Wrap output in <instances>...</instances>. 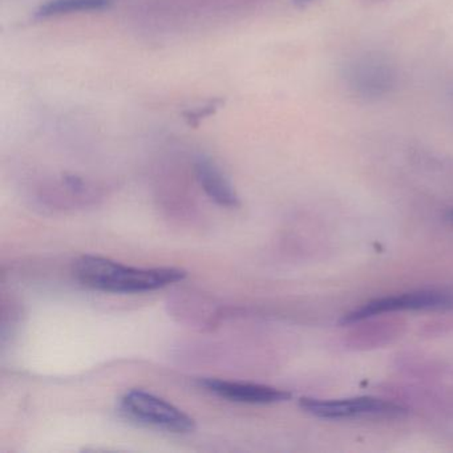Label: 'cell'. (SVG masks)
Returning a JSON list of instances; mask_svg holds the SVG:
<instances>
[{
	"instance_id": "obj_5",
	"label": "cell",
	"mask_w": 453,
	"mask_h": 453,
	"mask_svg": "<svg viewBox=\"0 0 453 453\" xmlns=\"http://www.w3.org/2000/svg\"><path fill=\"white\" fill-rule=\"evenodd\" d=\"M302 410L317 418H343L354 416H397L405 413L404 408L378 397L362 396L343 400H319L303 397L299 402Z\"/></svg>"
},
{
	"instance_id": "obj_9",
	"label": "cell",
	"mask_w": 453,
	"mask_h": 453,
	"mask_svg": "<svg viewBox=\"0 0 453 453\" xmlns=\"http://www.w3.org/2000/svg\"><path fill=\"white\" fill-rule=\"evenodd\" d=\"M221 104V100H213V102L209 103L208 105L196 108V110L193 111L190 110L189 112L185 113V120H187L190 126H197L201 120L213 115Z\"/></svg>"
},
{
	"instance_id": "obj_11",
	"label": "cell",
	"mask_w": 453,
	"mask_h": 453,
	"mask_svg": "<svg viewBox=\"0 0 453 453\" xmlns=\"http://www.w3.org/2000/svg\"><path fill=\"white\" fill-rule=\"evenodd\" d=\"M312 0H294V4L298 6H306V4H311Z\"/></svg>"
},
{
	"instance_id": "obj_8",
	"label": "cell",
	"mask_w": 453,
	"mask_h": 453,
	"mask_svg": "<svg viewBox=\"0 0 453 453\" xmlns=\"http://www.w3.org/2000/svg\"><path fill=\"white\" fill-rule=\"evenodd\" d=\"M112 4V0H50L42 4L36 17L51 18L81 12H97Z\"/></svg>"
},
{
	"instance_id": "obj_12",
	"label": "cell",
	"mask_w": 453,
	"mask_h": 453,
	"mask_svg": "<svg viewBox=\"0 0 453 453\" xmlns=\"http://www.w3.org/2000/svg\"><path fill=\"white\" fill-rule=\"evenodd\" d=\"M448 219H453V211H449V214H448Z\"/></svg>"
},
{
	"instance_id": "obj_6",
	"label": "cell",
	"mask_w": 453,
	"mask_h": 453,
	"mask_svg": "<svg viewBox=\"0 0 453 453\" xmlns=\"http://www.w3.org/2000/svg\"><path fill=\"white\" fill-rule=\"evenodd\" d=\"M200 386L222 399L246 404H275L291 399L290 392L264 384L209 378L201 379Z\"/></svg>"
},
{
	"instance_id": "obj_3",
	"label": "cell",
	"mask_w": 453,
	"mask_h": 453,
	"mask_svg": "<svg viewBox=\"0 0 453 453\" xmlns=\"http://www.w3.org/2000/svg\"><path fill=\"white\" fill-rule=\"evenodd\" d=\"M344 83L357 99L376 102L389 96L396 88V67L383 55L365 54L347 65Z\"/></svg>"
},
{
	"instance_id": "obj_7",
	"label": "cell",
	"mask_w": 453,
	"mask_h": 453,
	"mask_svg": "<svg viewBox=\"0 0 453 453\" xmlns=\"http://www.w3.org/2000/svg\"><path fill=\"white\" fill-rule=\"evenodd\" d=\"M196 176L211 201L225 208L240 206L237 192L216 164L201 158L196 163Z\"/></svg>"
},
{
	"instance_id": "obj_1",
	"label": "cell",
	"mask_w": 453,
	"mask_h": 453,
	"mask_svg": "<svg viewBox=\"0 0 453 453\" xmlns=\"http://www.w3.org/2000/svg\"><path fill=\"white\" fill-rule=\"evenodd\" d=\"M73 277L86 288L113 294L160 290L181 282L187 272L179 267H134L97 256H83L73 264Z\"/></svg>"
},
{
	"instance_id": "obj_4",
	"label": "cell",
	"mask_w": 453,
	"mask_h": 453,
	"mask_svg": "<svg viewBox=\"0 0 453 453\" xmlns=\"http://www.w3.org/2000/svg\"><path fill=\"white\" fill-rule=\"evenodd\" d=\"M453 309V294L444 291L421 290L402 296H384L373 299L354 311L344 315L342 325H351L375 315L386 312L402 311V310H448Z\"/></svg>"
},
{
	"instance_id": "obj_2",
	"label": "cell",
	"mask_w": 453,
	"mask_h": 453,
	"mask_svg": "<svg viewBox=\"0 0 453 453\" xmlns=\"http://www.w3.org/2000/svg\"><path fill=\"white\" fill-rule=\"evenodd\" d=\"M121 413L142 426L172 434H192L196 421L176 405L144 389H131L119 403Z\"/></svg>"
},
{
	"instance_id": "obj_10",
	"label": "cell",
	"mask_w": 453,
	"mask_h": 453,
	"mask_svg": "<svg viewBox=\"0 0 453 453\" xmlns=\"http://www.w3.org/2000/svg\"><path fill=\"white\" fill-rule=\"evenodd\" d=\"M359 2L365 6H378V4H383L387 0H359Z\"/></svg>"
}]
</instances>
